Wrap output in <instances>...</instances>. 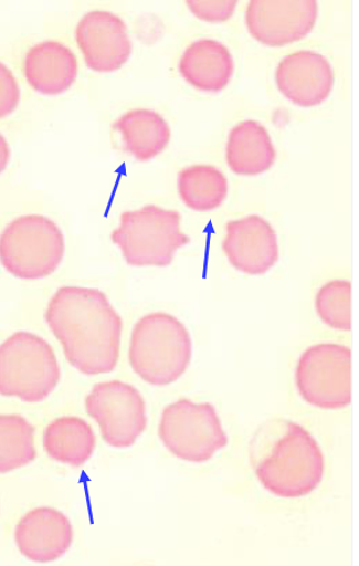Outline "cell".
<instances>
[{
	"label": "cell",
	"instance_id": "obj_1",
	"mask_svg": "<svg viewBox=\"0 0 359 566\" xmlns=\"http://www.w3.org/2000/svg\"><path fill=\"white\" fill-rule=\"evenodd\" d=\"M45 318L70 365L82 374L101 376L118 366L123 319L103 292L62 286L52 296Z\"/></svg>",
	"mask_w": 359,
	"mask_h": 566
},
{
	"label": "cell",
	"instance_id": "obj_2",
	"mask_svg": "<svg viewBox=\"0 0 359 566\" xmlns=\"http://www.w3.org/2000/svg\"><path fill=\"white\" fill-rule=\"evenodd\" d=\"M251 464L258 482L283 499L309 495L319 488L325 458L315 438L298 423H266L253 438Z\"/></svg>",
	"mask_w": 359,
	"mask_h": 566
},
{
	"label": "cell",
	"instance_id": "obj_16",
	"mask_svg": "<svg viewBox=\"0 0 359 566\" xmlns=\"http://www.w3.org/2000/svg\"><path fill=\"white\" fill-rule=\"evenodd\" d=\"M235 62L229 49L217 40L193 42L179 62L182 77L198 91L219 93L234 76Z\"/></svg>",
	"mask_w": 359,
	"mask_h": 566
},
{
	"label": "cell",
	"instance_id": "obj_12",
	"mask_svg": "<svg viewBox=\"0 0 359 566\" xmlns=\"http://www.w3.org/2000/svg\"><path fill=\"white\" fill-rule=\"evenodd\" d=\"M223 250L230 264L249 275L266 274L279 260L277 232L258 216L229 222Z\"/></svg>",
	"mask_w": 359,
	"mask_h": 566
},
{
	"label": "cell",
	"instance_id": "obj_6",
	"mask_svg": "<svg viewBox=\"0 0 359 566\" xmlns=\"http://www.w3.org/2000/svg\"><path fill=\"white\" fill-rule=\"evenodd\" d=\"M65 254V239L56 223L42 216L10 222L0 238V260L20 280L38 281L54 273Z\"/></svg>",
	"mask_w": 359,
	"mask_h": 566
},
{
	"label": "cell",
	"instance_id": "obj_23",
	"mask_svg": "<svg viewBox=\"0 0 359 566\" xmlns=\"http://www.w3.org/2000/svg\"><path fill=\"white\" fill-rule=\"evenodd\" d=\"M187 6L198 19L208 23H224L235 12V0H188Z\"/></svg>",
	"mask_w": 359,
	"mask_h": 566
},
{
	"label": "cell",
	"instance_id": "obj_22",
	"mask_svg": "<svg viewBox=\"0 0 359 566\" xmlns=\"http://www.w3.org/2000/svg\"><path fill=\"white\" fill-rule=\"evenodd\" d=\"M315 308L323 323L331 328L352 329V283L334 281L316 294Z\"/></svg>",
	"mask_w": 359,
	"mask_h": 566
},
{
	"label": "cell",
	"instance_id": "obj_21",
	"mask_svg": "<svg viewBox=\"0 0 359 566\" xmlns=\"http://www.w3.org/2000/svg\"><path fill=\"white\" fill-rule=\"evenodd\" d=\"M35 429L23 416H0V472L7 474L33 463Z\"/></svg>",
	"mask_w": 359,
	"mask_h": 566
},
{
	"label": "cell",
	"instance_id": "obj_11",
	"mask_svg": "<svg viewBox=\"0 0 359 566\" xmlns=\"http://www.w3.org/2000/svg\"><path fill=\"white\" fill-rule=\"evenodd\" d=\"M76 41L87 66L95 72L118 71L133 53L128 27L123 19L102 10H95L80 20Z\"/></svg>",
	"mask_w": 359,
	"mask_h": 566
},
{
	"label": "cell",
	"instance_id": "obj_4",
	"mask_svg": "<svg viewBox=\"0 0 359 566\" xmlns=\"http://www.w3.org/2000/svg\"><path fill=\"white\" fill-rule=\"evenodd\" d=\"M61 369L44 338L19 331L0 347V392L28 403L46 400L59 386Z\"/></svg>",
	"mask_w": 359,
	"mask_h": 566
},
{
	"label": "cell",
	"instance_id": "obj_18",
	"mask_svg": "<svg viewBox=\"0 0 359 566\" xmlns=\"http://www.w3.org/2000/svg\"><path fill=\"white\" fill-rule=\"evenodd\" d=\"M113 129L120 134L125 151L141 163L161 155L172 136L170 125L150 109L125 113L114 123Z\"/></svg>",
	"mask_w": 359,
	"mask_h": 566
},
{
	"label": "cell",
	"instance_id": "obj_3",
	"mask_svg": "<svg viewBox=\"0 0 359 566\" xmlns=\"http://www.w3.org/2000/svg\"><path fill=\"white\" fill-rule=\"evenodd\" d=\"M192 338L179 319L166 313L136 323L129 347L133 370L145 382L167 387L181 379L192 361Z\"/></svg>",
	"mask_w": 359,
	"mask_h": 566
},
{
	"label": "cell",
	"instance_id": "obj_19",
	"mask_svg": "<svg viewBox=\"0 0 359 566\" xmlns=\"http://www.w3.org/2000/svg\"><path fill=\"white\" fill-rule=\"evenodd\" d=\"M97 437L86 421L76 416H63L52 421L44 434V448L55 462L81 467L92 458Z\"/></svg>",
	"mask_w": 359,
	"mask_h": 566
},
{
	"label": "cell",
	"instance_id": "obj_5",
	"mask_svg": "<svg viewBox=\"0 0 359 566\" xmlns=\"http://www.w3.org/2000/svg\"><path fill=\"white\" fill-rule=\"evenodd\" d=\"M181 221L177 210L152 205L125 211L119 227L112 232V241L133 266H167L172 264L176 251L190 242Z\"/></svg>",
	"mask_w": 359,
	"mask_h": 566
},
{
	"label": "cell",
	"instance_id": "obj_10",
	"mask_svg": "<svg viewBox=\"0 0 359 566\" xmlns=\"http://www.w3.org/2000/svg\"><path fill=\"white\" fill-rule=\"evenodd\" d=\"M318 15L319 4L315 0H252L246 25L261 44L283 48L308 36Z\"/></svg>",
	"mask_w": 359,
	"mask_h": 566
},
{
	"label": "cell",
	"instance_id": "obj_14",
	"mask_svg": "<svg viewBox=\"0 0 359 566\" xmlns=\"http://www.w3.org/2000/svg\"><path fill=\"white\" fill-rule=\"evenodd\" d=\"M15 542L20 553L30 562L54 563L71 548L73 526L61 511L38 507L18 522Z\"/></svg>",
	"mask_w": 359,
	"mask_h": 566
},
{
	"label": "cell",
	"instance_id": "obj_20",
	"mask_svg": "<svg viewBox=\"0 0 359 566\" xmlns=\"http://www.w3.org/2000/svg\"><path fill=\"white\" fill-rule=\"evenodd\" d=\"M179 197L189 209L210 211L223 205L228 197V179L214 166L196 165L178 175Z\"/></svg>",
	"mask_w": 359,
	"mask_h": 566
},
{
	"label": "cell",
	"instance_id": "obj_24",
	"mask_svg": "<svg viewBox=\"0 0 359 566\" xmlns=\"http://www.w3.org/2000/svg\"><path fill=\"white\" fill-rule=\"evenodd\" d=\"M0 82H2V102H0V116L7 117L12 114L19 102V88L17 81L6 65L0 66Z\"/></svg>",
	"mask_w": 359,
	"mask_h": 566
},
{
	"label": "cell",
	"instance_id": "obj_15",
	"mask_svg": "<svg viewBox=\"0 0 359 566\" xmlns=\"http://www.w3.org/2000/svg\"><path fill=\"white\" fill-rule=\"evenodd\" d=\"M24 73L36 92L59 95L67 92L78 76L75 53L57 41H44L31 48L25 56Z\"/></svg>",
	"mask_w": 359,
	"mask_h": 566
},
{
	"label": "cell",
	"instance_id": "obj_7",
	"mask_svg": "<svg viewBox=\"0 0 359 566\" xmlns=\"http://www.w3.org/2000/svg\"><path fill=\"white\" fill-rule=\"evenodd\" d=\"M158 437L178 459L197 464L209 462L229 443L214 406L188 399L167 406L158 426Z\"/></svg>",
	"mask_w": 359,
	"mask_h": 566
},
{
	"label": "cell",
	"instance_id": "obj_13",
	"mask_svg": "<svg viewBox=\"0 0 359 566\" xmlns=\"http://www.w3.org/2000/svg\"><path fill=\"white\" fill-rule=\"evenodd\" d=\"M276 83L285 98L302 108H313L330 97L335 77L330 62L320 53L303 50L284 57Z\"/></svg>",
	"mask_w": 359,
	"mask_h": 566
},
{
	"label": "cell",
	"instance_id": "obj_9",
	"mask_svg": "<svg viewBox=\"0 0 359 566\" xmlns=\"http://www.w3.org/2000/svg\"><path fill=\"white\" fill-rule=\"evenodd\" d=\"M86 410L98 423L103 440L114 448H129L147 426L146 402L139 390L120 380L97 384L86 398Z\"/></svg>",
	"mask_w": 359,
	"mask_h": 566
},
{
	"label": "cell",
	"instance_id": "obj_17",
	"mask_svg": "<svg viewBox=\"0 0 359 566\" xmlns=\"http://www.w3.org/2000/svg\"><path fill=\"white\" fill-rule=\"evenodd\" d=\"M277 153L266 127L255 120L237 124L229 134L226 163L239 176H258L276 163Z\"/></svg>",
	"mask_w": 359,
	"mask_h": 566
},
{
	"label": "cell",
	"instance_id": "obj_8",
	"mask_svg": "<svg viewBox=\"0 0 359 566\" xmlns=\"http://www.w3.org/2000/svg\"><path fill=\"white\" fill-rule=\"evenodd\" d=\"M300 397L315 408L341 410L352 402V350L320 344L306 349L295 368Z\"/></svg>",
	"mask_w": 359,
	"mask_h": 566
}]
</instances>
